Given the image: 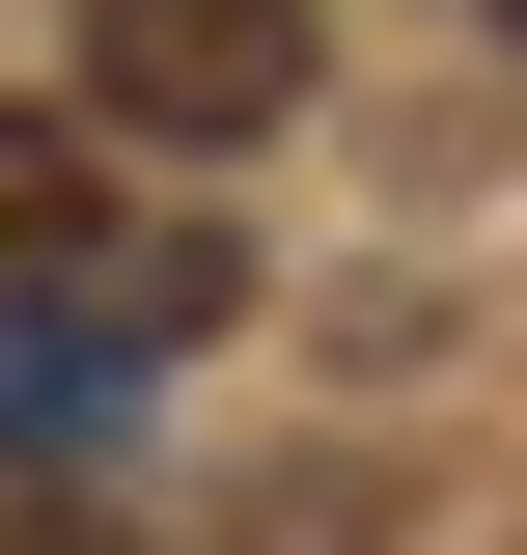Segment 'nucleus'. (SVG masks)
Masks as SVG:
<instances>
[{"label":"nucleus","mask_w":527,"mask_h":555,"mask_svg":"<svg viewBox=\"0 0 527 555\" xmlns=\"http://www.w3.org/2000/svg\"><path fill=\"white\" fill-rule=\"evenodd\" d=\"M167 334H222V250L112 195V139L0 112V416H83V389H139Z\"/></svg>","instance_id":"1"},{"label":"nucleus","mask_w":527,"mask_h":555,"mask_svg":"<svg viewBox=\"0 0 527 555\" xmlns=\"http://www.w3.org/2000/svg\"><path fill=\"white\" fill-rule=\"evenodd\" d=\"M83 112L167 139V167H222V139L306 112V0H83Z\"/></svg>","instance_id":"2"},{"label":"nucleus","mask_w":527,"mask_h":555,"mask_svg":"<svg viewBox=\"0 0 527 555\" xmlns=\"http://www.w3.org/2000/svg\"><path fill=\"white\" fill-rule=\"evenodd\" d=\"M0 555H112V528H56V500H0Z\"/></svg>","instance_id":"3"}]
</instances>
